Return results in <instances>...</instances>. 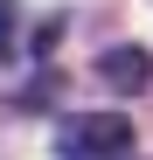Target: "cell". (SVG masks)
<instances>
[{"instance_id":"obj_5","label":"cell","mask_w":153,"mask_h":160,"mask_svg":"<svg viewBox=\"0 0 153 160\" xmlns=\"http://www.w3.org/2000/svg\"><path fill=\"white\" fill-rule=\"evenodd\" d=\"M56 35H63V14H49L42 28H35V42H28V56H35V63H49V56H56Z\"/></svg>"},{"instance_id":"obj_1","label":"cell","mask_w":153,"mask_h":160,"mask_svg":"<svg viewBox=\"0 0 153 160\" xmlns=\"http://www.w3.org/2000/svg\"><path fill=\"white\" fill-rule=\"evenodd\" d=\"M139 146V132L125 112H76L56 125V153L63 160H132Z\"/></svg>"},{"instance_id":"obj_3","label":"cell","mask_w":153,"mask_h":160,"mask_svg":"<svg viewBox=\"0 0 153 160\" xmlns=\"http://www.w3.org/2000/svg\"><path fill=\"white\" fill-rule=\"evenodd\" d=\"M56 91H63V70L42 63V77H28L21 91H7V112H49V104H56Z\"/></svg>"},{"instance_id":"obj_2","label":"cell","mask_w":153,"mask_h":160,"mask_svg":"<svg viewBox=\"0 0 153 160\" xmlns=\"http://www.w3.org/2000/svg\"><path fill=\"white\" fill-rule=\"evenodd\" d=\"M97 77H105L118 98H132V91L153 84V56L146 49H105V56H97Z\"/></svg>"},{"instance_id":"obj_4","label":"cell","mask_w":153,"mask_h":160,"mask_svg":"<svg viewBox=\"0 0 153 160\" xmlns=\"http://www.w3.org/2000/svg\"><path fill=\"white\" fill-rule=\"evenodd\" d=\"M14 49H21V7L0 0V63H14Z\"/></svg>"}]
</instances>
